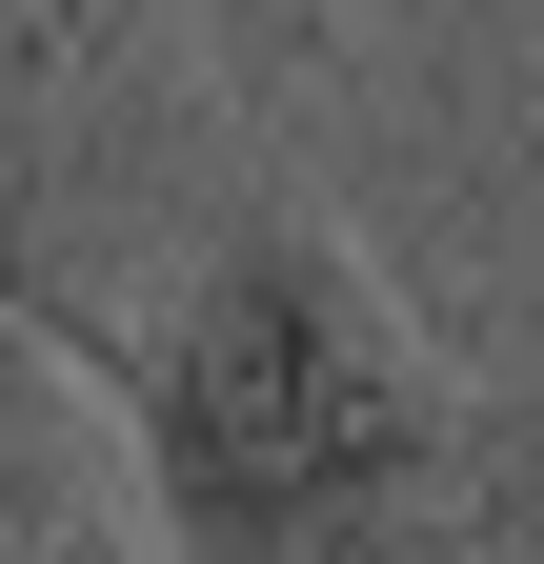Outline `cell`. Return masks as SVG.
I'll return each instance as SVG.
<instances>
[{
  "mask_svg": "<svg viewBox=\"0 0 544 564\" xmlns=\"http://www.w3.org/2000/svg\"><path fill=\"white\" fill-rule=\"evenodd\" d=\"M61 343L121 403L162 564H464V383L323 202L242 182V223L162 282V323Z\"/></svg>",
  "mask_w": 544,
  "mask_h": 564,
  "instance_id": "obj_1",
  "label": "cell"
},
{
  "mask_svg": "<svg viewBox=\"0 0 544 564\" xmlns=\"http://www.w3.org/2000/svg\"><path fill=\"white\" fill-rule=\"evenodd\" d=\"M0 564H162L142 544V464H121L101 364L41 303H0Z\"/></svg>",
  "mask_w": 544,
  "mask_h": 564,
  "instance_id": "obj_2",
  "label": "cell"
},
{
  "mask_svg": "<svg viewBox=\"0 0 544 564\" xmlns=\"http://www.w3.org/2000/svg\"><path fill=\"white\" fill-rule=\"evenodd\" d=\"M222 21V61H262V82H303L323 41H344V0H202Z\"/></svg>",
  "mask_w": 544,
  "mask_h": 564,
  "instance_id": "obj_3",
  "label": "cell"
},
{
  "mask_svg": "<svg viewBox=\"0 0 544 564\" xmlns=\"http://www.w3.org/2000/svg\"><path fill=\"white\" fill-rule=\"evenodd\" d=\"M21 141H41V21H0V262H21Z\"/></svg>",
  "mask_w": 544,
  "mask_h": 564,
  "instance_id": "obj_4",
  "label": "cell"
}]
</instances>
